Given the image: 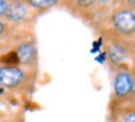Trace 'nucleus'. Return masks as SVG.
I'll return each instance as SVG.
<instances>
[{
	"mask_svg": "<svg viewBox=\"0 0 135 122\" xmlns=\"http://www.w3.org/2000/svg\"><path fill=\"white\" fill-rule=\"evenodd\" d=\"M113 24L115 29L122 33L135 32V12L129 10H122L115 12L113 16Z\"/></svg>",
	"mask_w": 135,
	"mask_h": 122,
	"instance_id": "obj_1",
	"label": "nucleus"
},
{
	"mask_svg": "<svg viewBox=\"0 0 135 122\" xmlns=\"http://www.w3.org/2000/svg\"><path fill=\"white\" fill-rule=\"evenodd\" d=\"M134 89V79L127 72H120L115 77L114 80V91L117 96H127Z\"/></svg>",
	"mask_w": 135,
	"mask_h": 122,
	"instance_id": "obj_2",
	"label": "nucleus"
},
{
	"mask_svg": "<svg viewBox=\"0 0 135 122\" xmlns=\"http://www.w3.org/2000/svg\"><path fill=\"white\" fill-rule=\"evenodd\" d=\"M22 72L17 68L6 67L0 69V84L6 86H14L22 80Z\"/></svg>",
	"mask_w": 135,
	"mask_h": 122,
	"instance_id": "obj_3",
	"label": "nucleus"
},
{
	"mask_svg": "<svg viewBox=\"0 0 135 122\" xmlns=\"http://www.w3.org/2000/svg\"><path fill=\"white\" fill-rule=\"evenodd\" d=\"M26 15V9L24 5L21 4H14L8 9V16L14 21H20L22 20Z\"/></svg>",
	"mask_w": 135,
	"mask_h": 122,
	"instance_id": "obj_4",
	"label": "nucleus"
},
{
	"mask_svg": "<svg viewBox=\"0 0 135 122\" xmlns=\"http://www.w3.org/2000/svg\"><path fill=\"white\" fill-rule=\"evenodd\" d=\"M109 57H110L113 63L122 64L125 61V58H127V53H125L124 48H122L120 46H113L109 49Z\"/></svg>",
	"mask_w": 135,
	"mask_h": 122,
	"instance_id": "obj_5",
	"label": "nucleus"
},
{
	"mask_svg": "<svg viewBox=\"0 0 135 122\" xmlns=\"http://www.w3.org/2000/svg\"><path fill=\"white\" fill-rule=\"evenodd\" d=\"M33 56V46L31 43H25L17 48V57L22 63L29 62Z\"/></svg>",
	"mask_w": 135,
	"mask_h": 122,
	"instance_id": "obj_6",
	"label": "nucleus"
},
{
	"mask_svg": "<svg viewBox=\"0 0 135 122\" xmlns=\"http://www.w3.org/2000/svg\"><path fill=\"white\" fill-rule=\"evenodd\" d=\"M57 0H30V4L37 9H46L56 4Z\"/></svg>",
	"mask_w": 135,
	"mask_h": 122,
	"instance_id": "obj_7",
	"label": "nucleus"
},
{
	"mask_svg": "<svg viewBox=\"0 0 135 122\" xmlns=\"http://www.w3.org/2000/svg\"><path fill=\"white\" fill-rule=\"evenodd\" d=\"M76 4L78 5H82V6H87V5H90V4H93L95 0H73Z\"/></svg>",
	"mask_w": 135,
	"mask_h": 122,
	"instance_id": "obj_8",
	"label": "nucleus"
},
{
	"mask_svg": "<svg viewBox=\"0 0 135 122\" xmlns=\"http://www.w3.org/2000/svg\"><path fill=\"white\" fill-rule=\"evenodd\" d=\"M6 11V4L4 0H0V15H3Z\"/></svg>",
	"mask_w": 135,
	"mask_h": 122,
	"instance_id": "obj_9",
	"label": "nucleus"
},
{
	"mask_svg": "<svg viewBox=\"0 0 135 122\" xmlns=\"http://www.w3.org/2000/svg\"><path fill=\"white\" fill-rule=\"evenodd\" d=\"M124 122H135V112L128 115L127 117H125V120H124Z\"/></svg>",
	"mask_w": 135,
	"mask_h": 122,
	"instance_id": "obj_10",
	"label": "nucleus"
},
{
	"mask_svg": "<svg viewBox=\"0 0 135 122\" xmlns=\"http://www.w3.org/2000/svg\"><path fill=\"white\" fill-rule=\"evenodd\" d=\"M95 1H99V3H109L112 0H95Z\"/></svg>",
	"mask_w": 135,
	"mask_h": 122,
	"instance_id": "obj_11",
	"label": "nucleus"
},
{
	"mask_svg": "<svg viewBox=\"0 0 135 122\" xmlns=\"http://www.w3.org/2000/svg\"><path fill=\"white\" fill-rule=\"evenodd\" d=\"M129 3H130L131 6H134L135 8V0H129Z\"/></svg>",
	"mask_w": 135,
	"mask_h": 122,
	"instance_id": "obj_12",
	"label": "nucleus"
},
{
	"mask_svg": "<svg viewBox=\"0 0 135 122\" xmlns=\"http://www.w3.org/2000/svg\"><path fill=\"white\" fill-rule=\"evenodd\" d=\"M3 32V26H1V24H0V33Z\"/></svg>",
	"mask_w": 135,
	"mask_h": 122,
	"instance_id": "obj_13",
	"label": "nucleus"
},
{
	"mask_svg": "<svg viewBox=\"0 0 135 122\" xmlns=\"http://www.w3.org/2000/svg\"><path fill=\"white\" fill-rule=\"evenodd\" d=\"M3 94V88H1V85H0V95Z\"/></svg>",
	"mask_w": 135,
	"mask_h": 122,
	"instance_id": "obj_14",
	"label": "nucleus"
}]
</instances>
